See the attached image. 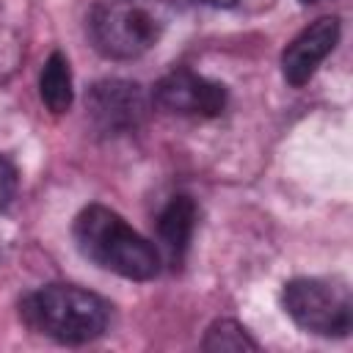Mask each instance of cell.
Instances as JSON below:
<instances>
[{"label": "cell", "instance_id": "obj_4", "mask_svg": "<svg viewBox=\"0 0 353 353\" xmlns=\"http://www.w3.org/2000/svg\"><path fill=\"white\" fill-rule=\"evenodd\" d=\"M287 314L309 334L347 336L353 325L350 290L325 279H292L281 292Z\"/></svg>", "mask_w": 353, "mask_h": 353}, {"label": "cell", "instance_id": "obj_1", "mask_svg": "<svg viewBox=\"0 0 353 353\" xmlns=\"http://www.w3.org/2000/svg\"><path fill=\"white\" fill-rule=\"evenodd\" d=\"M74 243L85 259L121 279L149 281L160 273V251L154 243L102 204L85 207L74 218Z\"/></svg>", "mask_w": 353, "mask_h": 353}, {"label": "cell", "instance_id": "obj_6", "mask_svg": "<svg viewBox=\"0 0 353 353\" xmlns=\"http://www.w3.org/2000/svg\"><path fill=\"white\" fill-rule=\"evenodd\" d=\"M339 41V19L336 17H323L312 22L306 30H301L287 50L281 52V74L290 85H303L312 80L317 66L331 55V50Z\"/></svg>", "mask_w": 353, "mask_h": 353}, {"label": "cell", "instance_id": "obj_12", "mask_svg": "<svg viewBox=\"0 0 353 353\" xmlns=\"http://www.w3.org/2000/svg\"><path fill=\"white\" fill-rule=\"evenodd\" d=\"M201 3H210V6H232L237 0H201Z\"/></svg>", "mask_w": 353, "mask_h": 353}, {"label": "cell", "instance_id": "obj_3", "mask_svg": "<svg viewBox=\"0 0 353 353\" xmlns=\"http://www.w3.org/2000/svg\"><path fill=\"white\" fill-rule=\"evenodd\" d=\"M88 36L102 55L127 61L143 55L157 41L160 22L135 0H110L88 14Z\"/></svg>", "mask_w": 353, "mask_h": 353}, {"label": "cell", "instance_id": "obj_11", "mask_svg": "<svg viewBox=\"0 0 353 353\" xmlns=\"http://www.w3.org/2000/svg\"><path fill=\"white\" fill-rule=\"evenodd\" d=\"M14 193H17V171L6 157H0V212L11 204Z\"/></svg>", "mask_w": 353, "mask_h": 353}, {"label": "cell", "instance_id": "obj_2", "mask_svg": "<svg viewBox=\"0 0 353 353\" xmlns=\"http://www.w3.org/2000/svg\"><path fill=\"white\" fill-rule=\"evenodd\" d=\"M19 314L33 331L61 345H85L108 328L110 306L83 287L47 284L22 298Z\"/></svg>", "mask_w": 353, "mask_h": 353}, {"label": "cell", "instance_id": "obj_8", "mask_svg": "<svg viewBox=\"0 0 353 353\" xmlns=\"http://www.w3.org/2000/svg\"><path fill=\"white\" fill-rule=\"evenodd\" d=\"M193 229H196V204H193V199L174 196L157 218V234H160L163 248L171 254V259H182V254H185V248L193 237Z\"/></svg>", "mask_w": 353, "mask_h": 353}, {"label": "cell", "instance_id": "obj_13", "mask_svg": "<svg viewBox=\"0 0 353 353\" xmlns=\"http://www.w3.org/2000/svg\"><path fill=\"white\" fill-rule=\"evenodd\" d=\"M301 3H317V0H301Z\"/></svg>", "mask_w": 353, "mask_h": 353}, {"label": "cell", "instance_id": "obj_10", "mask_svg": "<svg viewBox=\"0 0 353 353\" xmlns=\"http://www.w3.org/2000/svg\"><path fill=\"white\" fill-rule=\"evenodd\" d=\"M204 350H256V342L234 320H218L210 325Z\"/></svg>", "mask_w": 353, "mask_h": 353}, {"label": "cell", "instance_id": "obj_7", "mask_svg": "<svg viewBox=\"0 0 353 353\" xmlns=\"http://www.w3.org/2000/svg\"><path fill=\"white\" fill-rule=\"evenodd\" d=\"M88 110L102 132H124L135 130L146 116V97L135 83L105 80L91 88Z\"/></svg>", "mask_w": 353, "mask_h": 353}, {"label": "cell", "instance_id": "obj_5", "mask_svg": "<svg viewBox=\"0 0 353 353\" xmlns=\"http://www.w3.org/2000/svg\"><path fill=\"white\" fill-rule=\"evenodd\" d=\"M154 102L179 116H221L226 108V88L190 69H174L154 85Z\"/></svg>", "mask_w": 353, "mask_h": 353}, {"label": "cell", "instance_id": "obj_9", "mask_svg": "<svg viewBox=\"0 0 353 353\" xmlns=\"http://www.w3.org/2000/svg\"><path fill=\"white\" fill-rule=\"evenodd\" d=\"M39 94L41 102L52 110V113H66L72 108V72H69V61L61 52H52L41 69L39 77Z\"/></svg>", "mask_w": 353, "mask_h": 353}]
</instances>
